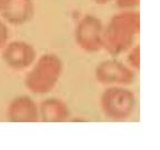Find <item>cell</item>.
<instances>
[{"mask_svg": "<svg viewBox=\"0 0 160 150\" xmlns=\"http://www.w3.org/2000/svg\"><path fill=\"white\" fill-rule=\"evenodd\" d=\"M140 17L136 11H123L110 19L102 32V48L110 55L118 56L127 51L139 33Z\"/></svg>", "mask_w": 160, "mask_h": 150, "instance_id": "6da1fadb", "label": "cell"}, {"mask_svg": "<svg viewBox=\"0 0 160 150\" xmlns=\"http://www.w3.org/2000/svg\"><path fill=\"white\" fill-rule=\"evenodd\" d=\"M62 73V62L53 53H47L37 61L27 75L25 85L31 92L47 93L55 88Z\"/></svg>", "mask_w": 160, "mask_h": 150, "instance_id": "7a4b0ae2", "label": "cell"}, {"mask_svg": "<svg viewBox=\"0 0 160 150\" xmlns=\"http://www.w3.org/2000/svg\"><path fill=\"white\" fill-rule=\"evenodd\" d=\"M100 105L106 117L113 120H123L133 112L136 98L130 90L113 87L102 93Z\"/></svg>", "mask_w": 160, "mask_h": 150, "instance_id": "3957f363", "label": "cell"}, {"mask_svg": "<svg viewBox=\"0 0 160 150\" xmlns=\"http://www.w3.org/2000/svg\"><path fill=\"white\" fill-rule=\"evenodd\" d=\"M102 23L95 16L87 15L76 28V41L86 51L96 52L102 48Z\"/></svg>", "mask_w": 160, "mask_h": 150, "instance_id": "277c9868", "label": "cell"}, {"mask_svg": "<svg viewBox=\"0 0 160 150\" xmlns=\"http://www.w3.org/2000/svg\"><path fill=\"white\" fill-rule=\"evenodd\" d=\"M96 79L100 83L131 85L135 81V73L131 69L117 60H105L96 68Z\"/></svg>", "mask_w": 160, "mask_h": 150, "instance_id": "5b68a950", "label": "cell"}, {"mask_svg": "<svg viewBox=\"0 0 160 150\" xmlns=\"http://www.w3.org/2000/svg\"><path fill=\"white\" fill-rule=\"evenodd\" d=\"M35 48L25 41H12L6 46L2 59L7 66L13 69H25L33 63L36 59Z\"/></svg>", "mask_w": 160, "mask_h": 150, "instance_id": "8992f818", "label": "cell"}, {"mask_svg": "<svg viewBox=\"0 0 160 150\" xmlns=\"http://www.w3.org/2000/svg\"><path fill=\"white\" fill-rule=\"evenodd\" d=\"M1 15L12 25H22L32 19L35 6L32 0H3Z\"/></svg>", "mask_w": 160, "mask_h": 150, "instance_id": "52a82bcc", "label": "cell"}, {"mask_svg": "<svg viewBox=\"0 0 160 150\" xmlns=\"http://www.w3.org/2000/svg\"><path fill=\"white\" fill-rule=\"evenodd\" d=\"M7 116L13 122H35L39 119V109L31 98L21 96L9 103Z\"/></svg>", "mask_w": 160, "mask_h": 150, "instance_id": "ba28073f", "label": "cell"}, {"mask_svg": "<svg viewBox=\"0 0 160 150\" xmlns=\"http://www.w3.org/2000/svg\"><path fill=\"white\" fill-rule=\"evenodd\" d=\"M39 117L45 122H61L69 117V110L62 100L51 98L41 102Z\"/></svg>", "mask_w": 160, "mask_h": 150, "instance_id": "9c48e42d", "label": "cell"}, {"mask_svg": "<svg viewBox=\"0 0 160 150\" xmlns=\"http://www.w3.org/2000/svg\"><path fill=\"white\" fill-rule=\"evenodd\" d=\"M128 62L135 69L139 70L140 68V47L136 46L128 56Z\"/></svg>", "mask_w": 160, "mask_h": 150, "instance_id": "30bf717a", "label": "cell"}, {"mask_svg": "<svg viewBox=\"0 0 160 150\" xmlns=\"http://www.w3.org/2000/svg\"><path fill=\"white\" fill-rule=\"evenodd\" d=\"M8 36H9V32H8L7 26L0 20V49L5 47L8 40Z\"/></svg>", "mask_w": 160, "mask_h": 150, "instance_id": "8fae6325", "label": "cell"}, {"mask_svg": "<svg viewBox=\"0 0 160 150\" xmlns=\"http://www.w3.org/2000/svg\"><path fill=\"white\" fill-rule=\"evenodd\" d=\"M117 5L123 9H129V8L137 7L139 5V0H116Z\"/></svg>", "mask_w": 160, "mask_h": 150, "instance_id": "7c38bea8", "label": "cell"}, {"mask_svg": "<svg viewBox=\"0 0 160 150\" xmlns=\"http://www.w3.org/2000/svg\"><path fill=\"white\" fill-rule=\"evenodd\" d=\"M96 3H99V5H105V3L109 2V1H111V0H93Z\"/></svg>", "mask_w": 160, "mask_h": 150, "instance_id": "4fadbf2b", "label": "cell"}, {"mask_svg": "<svg viewBox=\"0 0 160 150\" xmlns=\"http://www.w3.org/2000/svg\"><path fill=\"white\" fill-rule=\"evenodd\" d=\"M2 3H3V0H0V10H1V7H2Z\"/></svg>", "mask_w": 160, "mask_h": 150, "instance_id": "5bb4252c", "label": "cell"}]
</instances>
